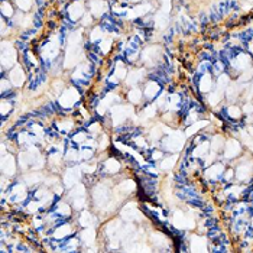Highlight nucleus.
<instances>
[{"label": "nucleus", "mask_w": 253, "mask_h": 253, "mask_svg": "<svg viewBox=\"0 0 253 253\" xmlns=\"http://www.w3.org/2000/svg\"><path fill=\"white\" fill-rule=\"evenodd\" d=\"M207 126H209V122L200 119V120H197L193 125L187 126V129H185V136H194L197 133H200L201 130H204Z\"/></svg>", "instance_id": "obj_35"}, {"label": "nucleus", "mask_w": 253, "mask_h": 253, "mask_svg": "<svg viewBox=\"0 0 253 253\" xmlns=\"http://www.w3.org/2000/svg\"><path fill=\"white\" fill-rule=\"evenodd\" d=\"M223 119L224 120H232V122H239L242 116H243V110H242V107L240 106H237V104H230V106H226L224 109H223Z\"/></svg>", "instance_id": "obj_26"}, {"label": "nucleus", "mask_w": 253, "mask_h": 253, "mask_svg": "<svg viewBox=\"0 0 253 253\" xmlns=\"http://www.w3.org/2000/svg\"><path fill=\"white\" fill-rule=\"evenodd\" d=\"M185 146V133L179 132V130H172L169 132L165 137H162L159 148L164 149L165 152L169 154H178L184 149Z\"/></svg>", "instance_id": "obj_2"}, {"label": "nucleus", "mask_w": 253, "mask_h": 253, "mask_svg": "<svg viewBox=\"0 0 253 253\" xmlns=\"http://www.w3.org/2000/svg\"><path fill=\"white\" fill-rule=\"evenodd\" d=\"M76 234V226L73 221H62L61 224H58L52 232H51V237L55 240H67L68 237Z\"/></svg>", "instance_id": "obj_15"}, {"label": "nucleus", "mask_w": 253, "mask_h": 253, "mask_svg": "<svg viewBox=\"0 0 253 253\" xmlns=\"http://www.w3.org/2000/svg\"><path fill=\"white\" fill-rule=\"evenodd\" d=\"M68 201L73 204L74 210L81 211L85 209L87 206V188L84 184H80L74 185L73 188L68 190Z\"/></svg>", "instance_id": "obj_5"}, {"label": "nucleus", "mask_w": 253, "mask_h": 253, "mask_svg": "<svg viewBox=\"0 0 253 253\" xmlns=\"http://www.w3.org/2000/svg\"><path fill=\"white\" fill-rule=\"evenodd\" d=\"M234 179H236V174H234V169L233 168H226V171H224V174H223V182L224 184H232Z\"/></svg>", "instance_id": "obj_47"}, {"label": "nucleus", "mask_w": 253, "mask_h": 253, "mask_svg": "<svg viewBox=\"0 0 253 253\" xmlns=\"http://www.w3.org/2000/svg\"><path fill=\"white\" fill-rule=\"evenodd\" d=\"M43 176L41 175L39 172H31V174H26V175H23V182L29 187V190H32V188H35V187H38L41 182H43Z\"/></svg>", "instance_id": "obj_36"}, {"label": "nucleus", "mask_w": 253, "mask_h": 253, "mask_svg": "<svg viewBox=\"0 0 253 253\" xmlns=\"http://www.w3.org/2000/svg\"><path fill=\"white\" fill-rule=\"evenodd\" d=\"M151 243L156 248H161V251H164L165 246H169V239L162 232H154L151 234Z\"/></svg>", "instance_id": "obj_34"}, {"label": "nucleus", "mask_w": 253, "mask_h": 253, "mask_svg": "<svg viewBox=\"0 0 253 253\" xmlns=\"http://www.w3.org/2000/svg\"><path fill=\"white\" fill-rule=\"evenodd\" d=\"M13 98L10 97H1V103H0V115L1 119H6L12 113L13 110Z\"/></svg>", "instance_id": "obj_39"}, {"label": "nucleus", "mask_w": 253, "mask_h": 253, "mask_svg": "<svg viewBox=\"0 0 253 253\" xmlns=\"http://www.w3.org/2000/svg\"><path fill=\"white\" fill-rule=\"evenodd\" d=\"M7 77L12 81V84L15 85V88H19V87H22L26 83V80L29 78V76L26 74V67L15 65L12 70L7 71Z\"/></svg>", "instance_id": "obj_18"}, {"label": "nucleus", "mask_w": 253, "mask_h": 253, "mask_svg": "<svg viewBox=\"0 0 253 253\" xmlns=\"http://www.w3.org/2000/svg\"><path fill=\"white\" fill-rule=\"evenodd\" d=\"M156 112H158V107H156L155 104L148 103V104L143 107V117H146V119H152V117L156 116Z\"/></svg>", "instance_id": "obj_45"}, {"label": "nucleus", "mask_w": 253, "mask_h": 253, "mask_svg": "<svg viewBox=\"0 0 253 253\" xmlns=\"http://www.w3.org/2000/svg\"><path fill=\"white\" fill-rule=\"evenodd\" d=\"M122 169V162L119 161V158L115 156H109L107 159L103 161V164H100L98 168V176L106 178V176H115L120 172Z\"/></svg>", "instance_id": "obj_8"}, {"label": "nucleus", "mask_w": 253, "mask_h": 253, "mask_svg": "<svg viewBox=\"0 0 253 253\" xmlns=\"http://www.w3.org/2000/svg\"><path fill=\"white\" fill-rule=\"evenodd\" d=\"M91 200H93V206L97 210H104L107 203L112 200L110 195V187H107L106 182L101 184H94L93 190H91Z\"/></svg>", "instance_id": "obj_4"}, {"label": "nucleus", "mask_w": 253, "mask_h": 253, "mask_svg": "<svg viewBox=\"0 0 253 253\" xmlns=\"http://www.w3.org/2000/svg\"><path fill=\"white\" fill-rule=\"evenodd\" d=\"M127 100L132 103V104H140L142 101H145V97H143V90L139 88V87H132L130 91L127 93Z\"/></svg>", "instance_id": "obj_40"}, {"label": "nucleus", "mask_w": 253, "mask_h": 253, "mask_svg": "<svg viewBox=\"0 0 253 253\" xmlns=\"http://www.w3.org/2000/svg\"><path fill=\"white\" fill-rule=\"evenodd\" d=\"M243 154V146L237 139H229L226 140L224 149H223V159L224 161H234Z\"/></svg>", "instance_id": "obj_14"}, {"label": "nucleus", "mask_w": 253, "mask_h": 253, "mask_svg": "<svg viewBox=\"0 0 253 253\" xmlns=\"http://www.w3.org/2000/svg\"><path fill=\"white\" fill-rule=\"evenodd\" d=\"M65 158H64V154L62 151H51L48 152V158H46V162L49 165V168L52 169V172H58L64 164Z\"/></svg>", "instance_id": "obj_25"}, {"label": "nucleus", "mask_w": 253, "mask_h": 253, "mask_svg": "<svg viewBox=\"0 0 253 253\" xmlns=\"http://www.w3.org/2000/svg\"><path fill=\"white\" fill-rule=\"evenodd\" d=\"M4 197L7 198L9 203L25 204L31 198V190L23 181H16V182H12V185L7 188V193L4 194Z\"/></svg>", "instance_id": "obj_3"}, {"label": "nucleus", "mask_w": 253, "mask_h": 253, "mask_svg": "<svg viewBox=\"0 0 253 253\" xmlns=\"http://www.w3.org/2000/svg\"><path fill=\"white\" fill-rule=\"evenodd\" d=\"M234 174H236V181L239 182H251L253 178V161L249 158H242L240 155V162L236 165L234 168Z\"/></svg>", "instance_id": "obj_6"}, {"label": "nucleus", "mask_w": 253, "mask_h": 253, "mask_svg": "<svg viewBox=\"0 0 253 253\" xmlns=\"http://www.w3.org/2000/svg\"><path fill=\"white\" fill-rule=\"evenodd\" d=\"M90 135H88V132L85 130V129H80V130H76L73 135H71V139H70V143H73V145H76L78 148H81V146H84L85 143H87V140L90 139Z\"/></svg>", "instance_id": "obj_31"}, {"label": "nucleus", "mask_w": 253, "mask_h": 253, "mask_svg": "<svg viewBox=\"0 0 253 253\" xmlns=\"http://www.w3.org/2000/svg\"><path fill=\"white\" fill-rule=\"evenodd\" d=\"M81 178H83V171L80 168V164L68 165L64 171V175H62V184L65 185V188L70 190L74 185H77Z\"/></svg>", "instance_id": "obj_10"}, {"label": "nucleus", "mask_w": 253, "mask_h": 253, "mask_svg": "<svg viewBox=\"0 0 253 253\" xmlns=\"http://www.w3.org/2000/svg\"><path fill=\"white\" fill-rule=\"evenodd\" d=\"M55 129L59 132V135H64V136H68V135H73L76 132V127L78 126V119L77 116H58L55 117Z\"/></svg>", "instance_id": "obj_7"}, {"label": "nucleus", "mask_w": 253, "mask_h": 253, "mask_svg": "<svg viewBox=\"0 0 253 253\" xmlns=\"http://www.w3.org/2000/svg\"><path fill=\"white\" fill-rule=\"evenodd\" d=\"M136 190L137 184L130 178H126V179L120 181L119 185H117V193H120L123 197H129L130 194H133Z\"/></svg>", "instance_id": "obj_29"}, {"label": "nucleus", "mask_w": 253, "mask_h": 253, "mask_svg": "<svg viewBox=\"0 0 253 253\" xmlns=\"http://www.w3.org/2000/svg\"><path fill=\"white\" fill-rule=\"evenodd\" d=\"M190 251H194V252H207L209 251L207 237H203L200 234H193L191 239H190Z\"/></svg>", "instance_id": "obj_27"}, {"label": "nucleus", "mask_w": 253, "mask_h": 253, "mask_svg": "<svg viewBox=\"0 0 253 253\" xmlns=\"http://www.w3.org/2000/svg\"><path fill=\"white\" fill-rule=\"evenodd\" d=\"M80 100H81V91L77 85L73 84L70 87H65V90L57 98V103L62 112H70L77 107Z\"/></svg>", "instance_id": "obj_1"}, {"label": "nucleus", "mask_w": 253, "mask_h": 253, "mask_svg": "<svg viewBox=\"0 0 253 253\" xmlns=\"http://www.w3.org/2000/svg\"><path fill=\"white\" fill-rule=\"evenodd\" d=\"M13 1H15L16 7L20 9L22 12H29L31 7H32V1L34 0H13Z\"/></svg>", "instance_id": "obj_46"}, {"label": "nucleus", "mask_w": 253, "mask_h": 253, "mask_svg": "<svg viewBox=\"0 0 253 253\" xmlns=\"http://www.w3.org/2000/svg\"><path fill=\"white\" fill-rule=\"evenodd\" d=\"M103 122L101 120H91L87 126H85V130L88 132V135L91 137H98L103 133Z\"/></svg>", "instance_id": "obj_37"}, {"label": "nucleus", "mask_w": 253, "mask_h": 253, "mask_svg": "<svg viewBox=\"0 0 253 253\" xmlns=\"http://www.w3.org/2000/svg\"><path fill=\"white\" fill-rule=\"evenodd\" d=\"M110 120L113 125H122L127 120V117L133 113V109L130 106H125V104H115L112 109H110Z\"/></svg>", "instance_id": "obj_11"}, {"label": "nucleus", "mask_w": 253, "mask_h": 253, "mask_svg": "<svg viewBox=\"0 0 253 253\" xmlns=\"http://www.w3.org/2000/svg\"><path fill=\"white\" fill-rule=\"evenodd\" d=\"M85 4L83 3V0H71V3L67 7V18L71 20L73 23H76L85 15Z\"/></svg>", "instance_id": "obj_17"}, {"label": "nucleus", "mask_w": 253, "mask_h": 253, "mask_svg": "<svg viewBox=\"0 0 253 253\" xmlns=\"http://www.w3.org/2000/svg\"><path fill=\"white\" fill-rule=\"evenodd\" d=\"M143 0H127V3H132V4H139V3H142Z\"/></svg>", "instance_id": "obj_50"}, {"label": "nucleus", "mask_w": 253, "mask_h": 253, "mask_svg": "<svg viewBox=\"0 0 253 253\" xmlns=\"http://www.w3.org/2000/svg\"><path fill=\"white\" fill-rule=\"evenodd\" d=\"M64 158H65V162H67L68 165L80 164V149H78V146L73 145V143H68V146L65 148Z\"/></svg>", "instance_id": "obj_30"}, {"label": "nucleus", "mask_w": 253, "mask_h": 253, "mask_svg": "<svg viewBox=\"0 0 253 253\" xmlns=\"http://www.w3.org/2000/svg\"><path fill=\"white\" fill-rule=\"evenodd\" d=\"M146 78V71L145 68H135L132 71L127 73V77L126 80V85H132V87H136L139 83H142L143 80Z\"/></svg>", "instance_id": "obj_28"}, {"label": "nucleus", "mask_w": 253, "mask_h": 253, "mask_svg": "<svg viewBox=\"0 0 253 253\" xmlns=\"http://www.w3.org/2000/svg\"><path fill=\"white\" fill-rule=\"evenodd\" d=\"M0 13L6 19H13V16L16 13H15V6L12 4L10 0H1V3H0Z\"/></svg>", "instance_id": "obj_38"}, {"label": "nucleus", "mask_w": 253, "mask_h": 253, "mask_svg": "<svg viewBox=\"0 0 253 253\" xmlns=\"http://www.w3.org/2000/svg\"><path fill=\"white\" fill-rule=\"evenodd\" d=\"M93 15L91 13H85L83 18H81V20H80V23L83 25V26H90V25H93Z\"/></svg>", "instance_id": "obj_49"}, {"label": "nucleus", "mask_w": 253, "mask_h": 253, "mask_svg": "<svg viewBox=\"0 0 253 253\" xmlns=\"http://www.w3.org/2000/svg\"><path fill=\"white\" fill-rule=\"evenodd\" d=\"M96 156V149L90 146H81L80 148V162L84 161H91Z\"/></svg>", "instance_id": "obj_42"}, {"label": "nucleus", "mask_w": 253, "mask_h": 253, "mask_svg": "<svg viewBox=\"0 0 253 253\" xmlns=\"http://www.w3.org/2000/svg\"><path fill=\"white\" fill-rule=\"evenodd\" d=\"M81 240V246H87V248H91L96 245V240H97V233H96V229L94 226L91 227H83V230L77 234Z\"/></svg>", "instance_id": "obj_22"}, {"label": "nucleus", "mask_w": 253, "mask_h": 253, "mask_svg": "<svg viewBox=\"0 0 253 253\" xmlns=\"http://www.w3.org/2000/svg\"><path fill=\"white\" fill-rule=\"evenodd\" d=\"M176 162H178V154H174V155L171 154V155L164 156V158L159 161L158 168L162 169V171H171V169L175 167Z\"/></svg>", "instance_id": "obj_33"}, {"label": "nucleus", "mask_w": 253, "mask_h": 253, "mask_svg": "<svg viewBox=\"0 0 253 253\" xmlns=\"http://www.w3.org/2000/svg\"><path fill=\"white\" fill-rule=\"evenodd\" d=\"M88 6H90V13L98 19H101L109 12V4L104 0H90Z\"/></svg>", "instance_id": "obj_24"}, {"label": "nucleus", "mask_w": 253, "mask_h": 253, "mask_svg": "<svg viewBox=\"0 0 253 253\" xmlns=\"http://www.w3.org/2000/svg\"><path fill=\"white\" fill-rule=\"evenodd\" d=\"M120 217L127 221V223H133V221H137L142 218V214H140V210L137 207L135 203H127L123 206V209L120 210Z\"/></svg>", "instance_id": "obj_21"}, {"label": "nucleus", "mask_w": 253, "mask_h": 253, "mask_svg": "<svg viewBox=\"0 0 253 253\" xmlns=\"http://www.w3.org/2000/svg\"><path fill=\"white\" fill-rule=\"evenodd\" d=\"M162 93V84L159 81H156L154 78H149L145 85H143V97L146 103H152L155 101L156 97Z\"/></svg>", "instance_id": "obj_16"}, {"label": "nucleus", "mask_w": 253, "mask_h": 253, "mask_svg": "<svg viewBox=\"0 0 253 253\" xmlns=\"http://www.w3.org/2000/svg\"><path fill=\"white\" fill-rule=\"evenodd\" d=\"M97 143H98V149L100 151H104V149H107V146L110 145V140H109V136L106 135V133H101L97 139Z\"/></svg>", "instance_id": "obj_48"}, {"label": "nucleus", "mask_w": 253, "mask_h": 253, "mask_svg": "<svg viewBox=\"0 0 253 253\" xmlns=\"http://www.w3.org/2000/svg\"><path fill=\"white\" fill-rule=\"evenodd\" d=\"M214 85V76L211 73H207V74L198 76V81H197L195 87H197V91L200 94H209V93H211Z\"/></svg>", "instance_id": "obj_20"}, {"label": "nucleus", "mask_w": 253, "mask_h": 253, "mask_svg": "<svg viewBox=\"0 0 253 253\" xmlns=\"http://www.w3.org/2000/svg\"><path fill=\"white\" fill-rule=\"evenodd\" d=\"M161 49H159V46H149V48H145L143 51H142V55H140V59L145 62V64H148V65H151V67H154V65H161L162 62H161Z\"/></svg>", "instance_id": "obj_19"}, {"label": "nucleus", "mask_w": 253, "mask_h": 253, "mask_svg": "<svg viewBox=\"0 0 253 253\" xmlns=\"http://www.w3.org/2000/svg\"><path fill=\"white\" fill-rule=\"evenodd\" d=\"M252 207H253V203H252Z\"/></svg>", "instance_id": "obj_51"}, {"label": "nucleus", "mask_w": 253, "mask_h": 253, "mask_svg": "<svg viewBox=\"0 0 253 253\" xmlns=\"http://www.w3.org/2000/svg\"><path fill=\"white\" fill-rule=\"evenodd\" d=\"M145 156L152 162V164H156V162H159L164 156H165V151L164 149H152V151H149V154H146V152H143Z\"/></svg>", "instance_id": "obj_43"}, {"label": "nucleus", "mask_w": 253, "mask_h": 253, "mask_svg": "<svg viewBox=\"0 0 253 253\" xmlns=\"http://www.w3.org/2000/svg\"><path fill=\"white\" fill-rule=\"evenodd\" d=\"M52 211H55L59 217H62L64 220H68L71 215H73V210H74V207H73V204L70 203V201H64V200H57L55 201V204H54V207L51 209Z\"/></svg>", "instance_id": "obj_23"}, {"label": "nucleus", "mask_w": 253, "mask_h": 253, "mask_svg": "<svg viewBox=\"0 0 253 253\" xmlns=\"http://www.w3.org/2000/svg\"><path fill=\"white\" fill-rule=\"evenodd\" d=\"M94 221H96V217L91 211L88 210H81L80 214H78L77 224L81 227H91L94 226Z\"/></svg>", "instance_id": "obj_32"}, {"label": "nucleus", "mask_w": 253, "mask_h": 253, "mask_svg": "<svg viewBox=\"0 0 253 253\" xmlns=\"http://www.w3.org/2000/svg\"><path fill=\"white\" fill-rule=\"evenodd\" d=\"M16 158L15 155H12L10 152L6 155H1V162H0V171L1 175L7 176V178H15L16 172H18V165H16Z\"/></svg>", "instance_id": "obj_13"}, {"label": "nucleus", "mask_w": 253, "mask_h": 253, "mask_svg": "<svg viewBox=\"0 0 253 253\" xmlns=\"http://www.w3.org/2000/svg\"><path fill=\"white\" fill-rule=\"evenodd\" d=\"M223 94H224V91H221V90H217L214 93H209V96H207V103H209L210 106H217V104L223 100Z\"/></svg>", "instance_id": "obj_44"}, {"label": "nucleus", "mask_w": 253, "mask_h": 253, "mask_svg": "<svg viewBox=\"0 0 253 253\" xmlns=\"http://www.w3.org/2000/svg\"><path fill=\"white\" fill-rule=\"evenodd\" d=\"M226 168L227 167H226V162L224 161H215L211 165L206 167L203 175H204V178L207 181H210V182H218V181L223 179V174H224Z\"/></svg>", "instance_id": "obj_9"}, {"label": "nucleus", "mask_w": 253, "mask_h": 253, "mask_svg": "<svg viewBox=\"0 0 253 253\" xmlns=\"http://www.w3.org/2000/svg\"><path fill=\"white\" fill-rule=\"evenodd\" d=\"M112 48H113V38L110 37H104L97 43V49L101 55H107L112 51Z\"/></svg>", "instance_id": "obj_41"}, {"label": "nucleus", "mask_w": 253, "mask_h": 253, "mask_svg": "<svg viewBox=\"0 0 253 253\" xmlns=\"http://www.w3.org/2000/svg\"><path fill=\"white\" fill-rule=\"evenodd\" d=\"M16 59H18V54H16V49L13 46H9V48L3 46L1 48V77L7 76V71L15 67Z\"/></svg>", "instance_id": "obj_12"}]
</instances>
